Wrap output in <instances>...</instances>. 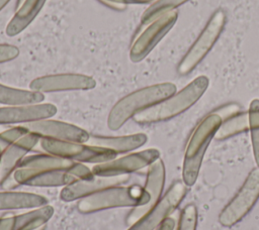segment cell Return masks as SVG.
<instances>
[{
    "label": "cell",
    "instance_id": "4316f807",
    "mask_svg": "<svg viewBox=\"0 0 259 230\" xmlns=\"http://www.w3.org/2000/svg\"><path fill=\"white\" fill-rule=\"evenodd\" d=\"M18 54H19V49L17 46L12 44L0 43V64L10 62L16 59Z\"/></svg>",
    "mask_w": 259,
    "mask_h": 230
},
{
    "label": "cell",
    "instance_id": "ba28073f",
    "mask_svg": "<svg viewBox=\"0 0 259 230\" xmlns=\"http://www.w3.org/2000/svg\"><path fill=\"white\" fill-rule=\"evenodd\" d=\"M187 194V186L174 182L163 197L127 230H156L178 208Z\"/></svg>",
    "mask_w": 259,
    "mask_h": 230
},
{
    "label": "cell",
    "instance_id": "8fae6325",
    "mask_svg": "<svg viewBox=\"0 0 259 230\" xmlns=\"http://www.w3.org/2000/svg\"><path fill=\"white\" fill-rule=\"evenodd\" d=\"M21 126L40 138L86 143L90 137V134L79 126L50 118L25 123Z\"/></svg>",
    "mask_w": 259,
    "mask_h": 230
},
{
    "label": "cell",
    "instance_id": "d4e9b609",
    "mask_svg": "<svg viewBox=\"0 0 259 230\" xmlns=\"http://www.w3.org/2000/svg\"><path fill=\"white\" fill-rule=\"evenodd\" d=\"M197 221L198 213L195 205L188 204L181 210L174 230H196Z\"/></svg>",
    "mask_w": 259,
    "mask_h": 230
},
{
    "label": "cell",
    "instance_id": "d6a6232c",
    "mask_svg": "<svg viewBox=\"0 0 259 230\" xmlns=\"http://www.w3.org/2000/svg\"><path fill=\"white\" fill-rule=\"evenodd\" d=\"M24 0H17V2H16V8L17 7H19L21 4H22V2H23Z\"/></svg>",
    "mask_w": 259,
    "mask_h": 230
},
{
    "label": "cell",
    "instance_id": "4fadbf2b",
    "mask_svg": "<svg viewBox=\"0 0 259 230\" xmlns=\"http://www.w3.org/2000/svg\"><path fill=\"white\" fill-rule=\"evenodd\" d=\"M130 180V175L120 176H95L91 179L76 180L72 184L63 187L60 199L64 202H73L91 196L104 189L120 186Z\"/></svg>",
    "mask_w": 259,
    "mask_h": 230
},
{
    "label": "cell",
    "instance_id": "1f68e13d",
    "mask_svg": "<svg viewBox=\"0 0 259 230\" xmlns=\"http://www.w3.org/2000/svg\"><path fill=\"white\" fill-rule=\"evenodd\" d=\"M9 1H10V0H0V11L8 4Z\"/></svg>",
    "mask_w": 259,
    "mask_h": 230
},
{
    "label": "cell",
    "instance_id": "5b68a950",
    "mask_svg": "<svg viewBox=\"0 0 259 230\" xmlns=\"http://www.w3.org/2000/svg\"><path fill=\"white\" fill-rule=\"evenodd\" d=\"M227 15L223 9H218L211 15L206 25L190 46L188 51L184 54L177 67V72L184 76L193 69L205 58V55L210 51L214 43L218 41L225 25H226Z\"/></svg>",
    "mask_w": 259,
    "mask_h": 230
},
{
    "label": "cell",
    "instance_id": "7c38bea8",
    "mask_svg": "<svg viewBox=\"0 0 259 230\" xmlns=\"http://www.w3.org/2000/svg\"><path fill=\"white\" fill-rule=\"evenodd\" d=\"M95 80L82 74H56L35 78L29 84V89L40 93L62 91H84L95 88Z\"/></svg>",
    "mask_w": 259,
    "mask_h": 230
},
{
    "label": "cell",
    "instance_id": "277c9868",
    "mask_svg": "<svg viewBox=\"0 0 259 230\" xmlns=\"http://www.w3.org/2000/svg\"><path fill=\"white\" fill-rule=\"evenodd\" d=\"M39 145L47 153L65 157L80 163L98 164L112 160L117 156V153L111 149L82 142L40 138Z\"/></svg>",
    "mask_w": 259,
    "mask_h": 230
},
{
    "label": "cell",
    "instance_id": "9a60e30c",
    "mask_svg": "<svg viewBox=\"0 0 259 230\" xmlns=\"http://www.w3.org/2000/svg\"><path fill=\"white\" fill-rule=\"evenodd\" d=\"M12 175L19 186L28 187H66L78 180L68 172L36 168L18 167Z\"/></svg>",
    "mask_w": 259,
    "mask_h": 230
},
{
    "label": "cell",
    "instance_id": "7402d4cb",
    "mask_svg": "<svg viewBox=\"0 0 259 230\" xmlns=\"http://www.w3.org/2000/svg\"><path fill=\"white\" fill-rule=\"evenodd\" d=\"M249 130L248 112H239L236 115L224 120L219 127L214 139L225 140Z\"/></svg>",
    "mask_w": 259,
    "mask_h": 230
},
{
    "label": "cell",
    "instance_id": "f1b7e54d",
    "mask_svg": "<svg viewBox=\"0 0 259 230\" xmlns=\"http://www.w3.org/2000/svg\"><path fill=\"white\" fill-rule=\"evenodd\" d=\"M98 1L104 4L106 7L116 11H123L127 6L124 0H98Z\"/></svg>",
    "mask_w": 259,
    "mask_h": 230
},
{
    "label": "cell",
    "instance_id": "3957f363",
    "mask_svg": "<svg viewBox=\"0 0 259 230\" xmlns=\"http://www.w3.org/2000/svg\"><path fill=\"white\" fill-rule=\"evenodd\" d=\"M222 122L221 117L211 112L198 123L191 134L182 163V182L187 187H192L196 183L206 149Z\"/></svg>",
    "mask_w": 259,
    "mask_h": 230
},
{
    "label": "cell",
    "instance_id": "9c48e42d",
    "mask_svg": "<svg viewBox=\"0 0 259 230\" xmlns=\"http://www.w3.org/2000/svg\"><path fill=\"white\" fill-rule=\"evenodd\" d=\"M158 158H160V151L157 148H148L95 164L91 169L95 176L130 175L148 167Z\"/></svg>",
    "mask_w": 259,
    "mask_h": 230
},
{
    "label": "cell",
    "instance_id": "7a4b0ae2",
    "mask_svg": "<svg viewBox=\"0 0 259 230\" xmlns=\"http://www.w3.org/2000/svg\"><path fill=\"white\" fill-rule=\"evenodd\" d=\"M173 83H160L137 90L115 103L107 117V126L110 130H118L138 113L156 105L176 93Z\"/></svg>",
    "mask_w": 259,
    "mask_h": 230
},
{
    "label": "cell",
    "instance_id": "d6986e66",
    "mask_svg": "<svg viewBox=\"0 0 259 230\" xmlns=\"http://www.w3.org/2000/svg\"><path fill=\"white\" fill-rule=\"evenodd\" d=\"M47 0H24L16 8L15 14L6 26V34L10 37L22 32L37 16Z\"/></svg>",
    "mask_w": 259,
    "mask_h": 230
},
{
    "label": "cell",
    "instance_id": "83f0119b",
    "mask_svg": "<svg viewBox=\"0 0 259 230\" xmlns=\"http://www.w3.org/2000/svg\"><path fill=\"white\" fill-rule=\"evenodd\" d=\"M240 109H241V107L238 104L231 103V104H228V105H224V106L218 108L217 110H214L212 112L218 114L221 117L222 121H224V120L236 115L237 113H239Z\"/></svg>",
    "mask_w": 259,
    "mask_h": 230
},
{
    "label": "cell",
    "instance_id": "52a82bcc",
    "mask_svg": "<svg viewBox=\"0 0 259 230\" xmlns=\"http://www.w3.org/2000/svg\"><path fill=\"white\" fill-rule=\"evenodd\" d=\"M178 18L176 10L170 11L137 31L130 49V59L133 63L143 61L160 40L171 30Z\"/></svg>",
    "mask_w": 259,
    "mask_h": 230
},
{
    "label": "cell",
    "instance_id": "cb8c5ba5",
    "mask_svg": "<svg viewBox=\"0 0 259 230\" xmlns=\"http://www.w3.org/2000/svg\"><path fill=\"white\" fill-rule=\"evenodd\" d=\"M249 131L251 134L253 154L259 167V99H253L249 105Z\"/></svg>",
    "mask_w": 259,
    "mask_h": 230
},
{
    "label": "cell",
    "instance_id": "836d02e7",
    "mask_svg": "<svg viewBox=\"0 0 259 230\" xmlns=\"http://www.w3.org/2000/svg\"><path fill=\"white\" fill-rule=\"evenodd\" d=\"M35 230H45V226H44V227H40V228H38V229H35Z\"/></svg>",
    "mask_w": 259,
    "mask_h": 230
},
{
    "label": "cell",
    "instance_id": "ffe728a7",
    "mask_svg": "<svg viewBox=\"0 0 259 230\" xmlns=\"http://www.w3.org/2000/svg\"><path fill=\"white\" fill-rule=\"evenodd\" d=\"M48 204L45 196L35 193L4 191L0 192V211L34 209Z\"/></svg>",
    "mask_w": 259,
    "mask_h": 230
},
{
    "label": "cell",
    "instance_id": "e0dca14e",
    "mask_svg": "<svg viewBox=\"0 0 259 230\" xmlns=\"http://www.w3.org/2000/svg\"><path fill=\"white\" fill-rule=\"evenodd\" d=\"M54 208L47 204L28 212L0 218V230H35L44 227L54 215Z\"/></svg>",
    "mask_w": 259,
    "mask_h": 230
},
{
    "label": "cell",
    "instance_id": "5bb4252c",
    "mask_svg": "<svg viewBox=\"0 0 259 230\" xmlns=\"http://www.w3.org/2000/svg\"><path fill=\"white\" fill-rule=\"evenodd\" d=\"M57 107L52 103L24 104L0 107V125L25 124L48 119L56 115Z\"/></svg>",
    "mask_w": 259,
    "mask_h": 230
},
{
    "label": "cell",
    "instance_id": "f546056e",
    "mask_svg": "<svg viewBox=\"0 0 259 230\" xmlns=\"http://www.w3.org/2000/svg\"><path fill=\"white\" fill-rule=\"evenodd\" d=\"M176 226V222L173 218L166 219L156 230H174Z\"/></svg>",
    "mask_w": 259,
    "mask_h": 230
},
{
    "label": "cell",
    "instance_id": "8992f818",
    "mask_svg": "<svg viewBox=\"0 0 259 230\" xmlns=\"http://www.w3.org/2000/svg\"><path fill=\"white\" fill-rule=\"evenodd\" d=\"M259 200V167L253 168L245 182L225 206L219 215V222L224 227H232L240 222Z\"/></svg>",
    "mask_w": 259,
    "mask_h": 230
},
{
    "label": "cell",
    "instance_id": "2e32d148",
    "mask_svg": "<svg viewBox=\"0 0 259 230\" xmlns=\"http://www.w3.org/2000/svg\"><path fill=\"white\" fill-rule=\"evenodd\" d=\"M39 140L40 137L38 135L28 132L3 151L0 158V185L18 167L19 162L39 143Z\"/></svg>",
    "mask_w": 259,
    "mask_h": 230
},
{
    "label": "cell",
    "instance_id": "484cf974",
    "mask_svg": "<svg viewBox=\"0 0 259 230\" xmlns=\"http://www.w3.org/2000/svg\"><path fill=\"white\" fill-rule=\"evenodd\" d=\"M28 131L21 125L14 126L0 133V158L3 151L14 141L27 134Z\"/></svg>",
    "mask_w": 259,
    "mask_h": 230
},
{
    "label": "cell",
    "instance_id": "6da1fadb",
    "mask_svg": "<svg viewBox=\"0 0 259 230\" xmlns=\"http://www.w3.org/2000/svg\"><path fill=\"white\" fill-rule=\"evenodd\" d=\"M208 84L206 76H198L179 92L138 113L134 120L143 125L170 120L192 107L202 97Z\"/></svg>",
    "mask_w": 259,
    "mask_h": 230
},
{
    "label": "cell",
    "instance_id": "603a6c76",
    "mask_svg": "<svg viewBox=\"0 0 259 230\" xmlns=\"http://www.w3.org/2000/svg\"><path fill=\"white\" fill-rule=\"evenodd\" d=\"M189 0H156L142 14L141 26H146L162 15L175 10V8Z\"/></svg>",
    "mask_w": 259,
    "mask_h": 230
},
{
    "label": "cell",
    "instance_id": "4dcf8cb0",
    "mask_svg": "<svg viewBox=\"0 0 259 230\" xmlns=\"http://www.w3.org/2000/svg\"><path fill=\"white\" fill-rule=\"evenodd\" d=\"M156 0H124V2L127 3H136V4H146L150 2H154Z\"/></svg>",
    "mask_w": 259,
    "mask_h": 230
},
{
    "label": "cell",
    "instance_id": "44dd1931",
    "mask_svg": "<svg viewBox=\"0 0 259 230\" xmlns=\"http://www.w3.org/2000/svg\"><path fill=\"white\" fill-rule=\"evenodd\" d=\"M45 95L32 90H23L0 84V104L6 106L42 103Z\"/></svg>",
    "mask_w": 259,
    "mask_h": 230
},
{
    "label": "cell",
    "instance_id": "30bf717a",
    "mask_svg": "<svg viewBox=\"0 0 259 230\" xmlns=\"http://www.w3.org/2000/svg\"><path fill=\"white\" fill-rule=\"evenodd\" d=\"M21 168H36L64 171L73 175L78 180L91 179L94 177L92 169L84 163H80L65 157L57 156L50 153H38L26 155L18 164ZM17 167V168H18Z\"/></svg>",
    "mask_w": 259,
    "mask_h": 230
},
{
    "label": "cell",
    "instance_id": "ac0fdd59",
    "mask_svg": "<svg viewBox=\"0 0 259 230\" xmlns=\"http://www.w3.org/2000/svg\"><path fill=\"white\" fill-rule=\"evenodd\" d=\"M148 140L145 133H135L123 136H100L90 135L86 143L111 149L118 153L130 152L142 147Z\"/></svg>",
    "mask_w": 259,
    "mask_h": 230
}]
</instances>
